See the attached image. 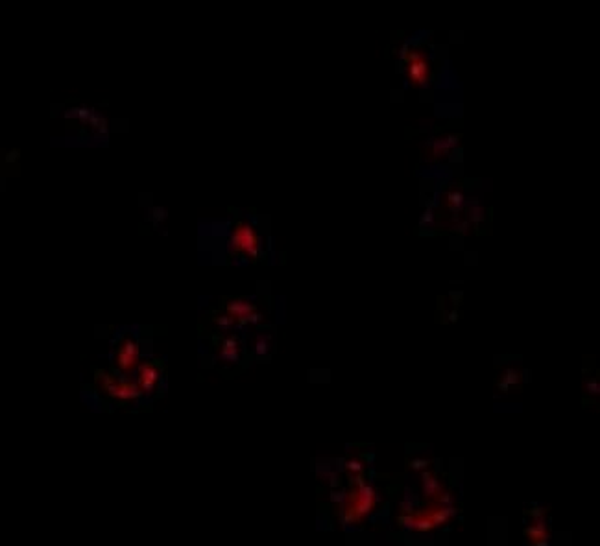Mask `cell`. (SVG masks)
<instances>
[{"mask_svg":"<svg viewBox=\"0 0 600 546\" xmlns=\"http://www.w3.org/2000/svg\"><path fill=\"white\" fill-rule=\"evenodd\" d=\"M231 248L233 251L246 255L249 258H257L261 246H258V234L257 231L246 222H236L231 233Z\"/></svg>","mask_w":600,"mask_h":546,"instance_id":"obj_1","label":"cell"},{"mask_svg":"<svg viewBox=\"0 0 600 546\" xmlns=\"http://www.w3.org/2000/svg\"><path fill=\"white\" fill-rule=\"evenodd\" d=\"M406 65H408V76L414 83L423 85L430 78V65L427 63V58L415 50L406 52Z\"/></svg>","mask_w":600,"mask_h":546,"instance_id":"obj_2","label":"cell"},{"mask_svg":"<svg viewBox=\"0 0 600 546\" xmlns=\"http://www.w3.org/2000/svg\"><path fill=\"white\" fill-rule=\"evenodd\" d=\"M227 312H229L231 316L246 320V317L253 316L255 308L249 303H244V301H231V303L227 305Z\"/></svg>","mask_w":600,"mask_h":546,"instance_id":"obj_3","label":"cell"},{"mask_svg":"<svg viewBox=\"0 0 600 546\" xmlns=\"http://www.w3.org/2000/svg\"><path fill=\"white\" fill-rule=\"evenodd\" d=\"M135 353H137V351H135V345L131 344V342H124V345L120 347V356H119L120 364H122L124 367L131 366V362H133V359H135Z\"/></svg>","mask_w":600,"mask_h":546,"instance_id":"obj_4","label":"cell"}]
</instances>
